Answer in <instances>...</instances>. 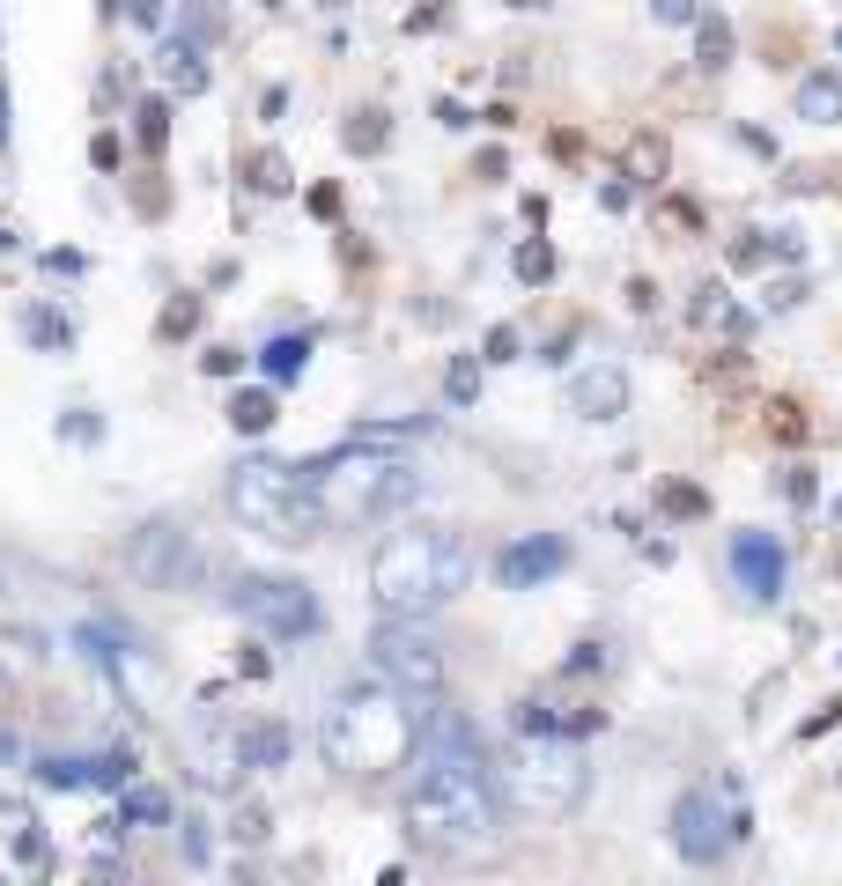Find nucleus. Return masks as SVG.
Here are the masks:
<instances>
[{"instance_id": "obj_14", "label": "nucleus", "mask_w": 842, "mask_h": 886, "mask_svg": "<svg viewBox=\"0 0 842 886\" xmlns=\"http://www.w3.org/2000/svg\"><path fill=\"white\" fill-rule=\"evenodd\" d=\"M732 569H740L746 598H762V606L784 591V547L762 540V532H740V540H732Z\"/></svg>"}, {"instance_id": "obj_23", "label": "nucleus", "mask_w": 842, "mask_h": 886, "mask_svg": "<svg viewBox=\"0 0 842 886\" xmlns=\"http://www.w3.org/2000/svg\"><path fill=\"white\" fill-rule=\"evenodd\" d=\"M193 325H199V303L185 295V303H171V311H163V341H177V333H193Z\"/></svg>"}, {"instance_id": "obj_31", "label": "nucleus", "mask_w": 842, "mask_h": 886, "mask_svg": "<svg viewBox=\"0 0 842 886\" xmlns=\"http://www.w3.org/2000/svg\"><path fill=\"white\" fill-rule=\"evenodd\" d=\"M141 141L163 148V104H141Z\"/></svg>"}, {"instance_id": "obj_32", "label": "nucleus", "mask_w": 842, "mask_h": 886, "mask_svg": "<svg viewBox=\"0 0 842 886\" xmlns=\"http://www.w3.org/2000/svg\"><path fill=\"white\" fill-rule=\"evenodd\" d=\"M658 8V23H694V0H650Z\"/></svg>"}, {"instance_id": "obj_10", "label": "nucleus", "mask_w": 842, "mask_h": 886, "mask_svg": "<svg viewBox=\"0 0 842 886\" xmlns=\"http://www.w3.org/2000/svg\"><path fill=\"white\" fill-rule=\"evenodd\" d=\"M740 835H746V820L740 812H717V790H688L672 806V850L688 864H717Z\"/></svg>"}, {"instance_id": "obj_9", "label": "nucleus", "mask_w": 842, "mask_h": 886, "mask_svg": "<svg viewBox=\"0 0 842 886\" xmlns=\"http://www.w3.org/2000/svg\"><path fill=\"white\" fill-rule=\"evenodd\" d=\"M126 569L155 591H193L199 576H207V547H199L193 532H177V525H149V532H133V547H126Z\"/></svg>"}, {"instance_id": "obj_4", "label": "nucleus", "mask_w": 842, "mask_h": 886, "mask_svg": "<svg viewBox=\"0 0 842 886\" xmlns=\"http://www.w3.org/2000/svg\"><path fill=\"white\" fill-rule=\"evenodd\" d=\"M311 480V503H319L325 532H341V525H363V517H385L399 503H414L421 473L399 458V451H370V443H341V451H325L319 466H303Z\"/></svg>"}, {"instance_id": "obj_33", "label": "nucleus", "mask_w": 842, "mask_h": 886, "mask_svg": "<svg viewBox=\"0 0 842 886\" xmlns=\"http://www.w3.org/2000/svg\"><path fill=\"white\" fill-rule=\"evenodd\" d=\"M835 510H842V503H835Z\"/></svg>"}, {"instance_id": "obj_15", "label": "nucleus", "mask_w": 842, "mask_h": 886, "mask_svg": "<svg viewBox=\"0 0 842 886\" xmlns=\"http://www.w3.org/2000/svg\"><path fill=\"white\" fill-rule=\"evenodd\" d=\"M281 754H289V732H281V724L237 732V768H281Z\"/></svg>"}, {"instance_id": "obj_16", "label": "nucleus", "mask_w": 842, "mask_h": 886, "mask_svg": "<svg viewBox=\"0 0 842 886\" xmlns=\"http://www.w3.org/2000/svg\"><path fill=\"white\" fill-rule=\"evenodd\" d=\"M798 119H813V126L842 119V82H835V74H813V82L798 89Z\"/></svg>"}, {"instance_id": "obj_2", "label": "nucleus", "mask_w": 842, "mask_h": 886, "mask_svg": "<svg viewBox=\"0 0 842 886\" xmlns=\"http://www.w3.org/2000/svg\"><path fill=\"white\" fill-rule=\"evenodd\" d=\"M414 746H421L414 694H399L385 672L341 688L319 716V754L341 768V776H363V784H385L392 768H407Z\"/></svg>"}, {"instance_id": "obj_29", "label": "nucleus", "mask_w": 842, "mask_h": 886, "mask_svg": "<svg viewBox=\"0 0 842 886\" xmlns=\"http://www.w3.org/2000/svg\"><path fill=\"white\" fill-rule=\"evenodd\" d=\"M444 385H451V399H473V385H481V369H473V363H451V377H444Z\"/></svg>"}, {"instance_id": "obj_13", "label": "nucleus", "mask_w": 842, "mask_h": 886, "mask_svg": "<svg viewBox=\"0 0 842 886\" xmlns=\"http://www.w3.org/2000/svg\"><path fill=\"white\" fill-rule=\"evenodd\" d=\"M518 724H525V732H562V738H584V732H598V724H606V710H598V702H584V694H532Z\"/></svg>"}, {"instance_id": "obj_11", "label": "nucleus", "mask_w": 842, "mask_h": 886, "mask_svg": "<svg viewBox=\"0 0 842 886\" xmlns=\"http://www.w3.org/2000/svg\"><path fill=\"white\" fill-rule=\"evenodd\" d=\"M570 569V540L562 532H532V540H510L496 554V576L510 591H532V584H547V576H562Z\"/></svg>"}, {"instance_id": "obj_5", "label": "nucleus", "mask_w": 842, "mask_h": 886, "mask_svg": "<svg viewBox=\"0 0 842 886\" xmlns=\"http://www.w3.org/2000/svg\"><path fill=\"white\" fill-rule=\"evenodd\" d=\"M503 806L518 820H570L592 790V768H584V746L562 732H525V746L496 768Z\"/></svg>"}, {"instance_id": "obj_8", "label": "nucleus", "mask_w": 842, "mask_h": 886, "mask_svg": "<svg viewBox=\"0 0 842 886\" xmlns=\"http://www.w3.org/2000/svg\"><path fill=\"white\" fill-rule=\"evenodd\" d=\"M370 658H377V672H385L399 694H414V702L436 710V694H444V650L421 636V628H407V620L385 614V628H377V642H370Z\"/></svg>"}, {"instance_id": "obj_26", "label": "nucleus", "mask_w": 842, "mask_h": 886, "mask_svg": "<svg viewBox=\"0 0 842 886\" xmlns=\"http://www.w3.org/2000/svg\"><path fill=\"white\" fill-rule=\"evenodd\" d=\"M229 835H237V842H259V835H267V812H259V806H237V828H229Z\"/></svg>"}, {"instance_id": "obj_17", "label": "nucleus", "mask_w": 842, "mask_h": 886, "mask_svg": "<svg viewBox=\"0 0 842 886\" xmlns=\"http://www.w3.org/2000/svg\"><path fill=\"white\" fill-rule=\"evenodd\" d=\"M37 784H52V790H82V784H97V761H67V754H45V761H37Z\"/></svg>"}, {"instance_id": "obj_6", "label": "nucleus", "mask_w": 842, "mask_h": 886, "mask_svg": "<svg viewBox=\"0 0 842 886\" xmlns=\"http://www.w3.org/2000/svg\"><path fill=\"white\" fill-rule=\"evenodd\" d=\"M229 510L245 517L251 532L281 540V547H303V540H319V532H325L303 466H281V458H245L237 480H229Z\"/></svg>"}, {"instance_id": "obj_12", "label": "nucleus", "mask_w": 842, "mask_h": 886, "mask_svg": "<svg viewBox=\"0 0 842 886\" xmlns=\"http://www.w3.org/2000/svg\"><path fill=\"white\" fill-rule=\"evenodd\" d=\"M570 414L576 421H620L628 414V369L620 363H592L570 377Z\"/></svg>"}, {"instance_id": "obj_30", "label": "nucleus", "mask_w": 842, "mask_h": 886, "mask_svg": "<svg viewBox=\"0 0 842 886\" xmlns=\"http://www.w3.org/2000/svg\"><path fill=\"white\" fill-rule=\"evenodd\" d=\"M666 510L672 517H702V495H694V488H666Z\"/></svg>"}, {"instance_id": "obj_24", "label": "nucleus", "mask_w": 842, "mask_h": 886, "mask_svg": "<svg viewBox=\"0 0 842 886\" xmlns=\"http://www.w3.org/2000/svg\"><path fill=\"white\" fill-rule=\"evenodd\" d=\"M518 273H525V281H547V273H554V251H547V245H525L518 251Z\"/></svg>"}, {"instance_id": "obj_21", "label": "nucleus", "mask_w": 842, "mask_h": 886, "mask_svg": "<svg viewBox=\"0 0 842 886\" xmlns=\"http://www.w3.org/2000/svg\"><path fill=\"white\" fill-rule=\"evenodd\" d=\"M251 185H259V193H281V185H289V163H281L273 148H259V155H251Z\"/></svg>"}, {"instance_id": "obj_20", "label": "nucleus", "mask_w": 842, "mask_h": 886, "mask_svg": "<svg viewBox=\"0 0 842 886\" xmlns=\"http://www.w3.org/2000/svg\"><path fill=\"white\" fill-rule=\"evenodd\" d=\"M126 820H149V828H155V820H171V798H163V790H149V784L126 790Z\"/></svg>"}, {"instance_id": "obj_7", "label": "nucleus", "mask_w": 842, "mask_h": 886, "mask_svg": "<svg viewBox=\"0 0 842 886\" xmlns=\"http://www.w3.org/2000/svg\"><path fill=\"white\" fill-rule=\"evenodd\" d=\"M229 606L251 620V628H267V636H311L319 628V598L296 584V576H273V569H245V576H229Z\"/></svg>"}, {"instance_id": "obj_28", "label": "nucleus", "mask_w": 842, "mask_h": 886, "mask_svg": "<svg viewBox=\"0 0 842 886\" xmlns=\"http://www.w3.org/2000/svg\"><path fill=\"white\" fill-rule=\"evenodd\" d=\"M628 163H636V171H666V141H636V155H628Z\"/></svg>"}, {"instance_id": "obj_19", "label": "nucleus", "mask_w": 842, "mask_h": 886, "mask_svg": "<svg viewBox=\"0 0 842 886\" xmlns=\"http://www.w3.org/2000/svg\"><path fill=\"white\" fill-rule=\"evenodd\" d=\"M229 421H237L245 436H259V429L273 421V399H267V392H237V407H229Z\"/></svg>"}, {"instance_id": "obj_25", "label": "nucleus", "mask_w": 842, "mask_h": 886, "mask_svg": "<svg viewBox=\"0 0 842 886\" xmlns=\"http://www.w3.org/2000/svg\"><path fill=\"white\" fill-rule=\"evenodd\" d=\"M347 148H385V126H377V111H363V119L347 126Z\"/></svg>"}, {"instance_id": "obj_22", "label": "nucleus", "mask_w": 842, "mask_h": 886, "mask_svg": "<svg viewBox=\"0 0 842 886\" xmlns=\"http://www.w3.org/2000/svg\"><path fill=\"white\" fill-rule=\"evenodd\" d=\"M724 60H732V30L702 23V67H724Z\"/></svg>"}, {"instance_id": "obj_27", "label": "nucleus", "mask_w": 842, "mask_h": 886, "mask_svg": "<svg viewBox=\"0 0 842 886\" xmlns=\"http://www.w3.org/2000/svg\"><path fill=\"white\" fill-rule=\"evenodd\" d=\"M488 363H518V333H510V325L488 333Z\"/></svg>"}, {"instance_id": "obj_1", "label": "nucleus", "mask_w": 842, "mask_h": 886, "mask_svg": "<svg viewBox=\"0 0 842 886\" xmlns=\"http://www.w3.org/2000/svg\"><path fill=\"white\" fill-rule=\"evenodd\" d=\"M503 784L481 768L466 738H436V754L421 768V784L407 790V835L436 857H481L503 835Z\"/></svg>"}, {"instance_id": "obj_18", "label": "nucleus", "mask_w": 842, "mask_h": 886, "mask_svg": "<svg viewBox=\"0 0 842 886\" xmlns=\"http://www.w3.org/2000/svg\"><path fill=\"white\" fill-rule=\"evenodd\" d=\"M259 363H267V377H296V369L311 363V341H296V333H289V341H273Z\"/></svg>"}, {"instance_id": "obj_3", "label": "nucleus", "mask_w": 842, "mask_h": 886, "mask_svg": "<svg viewBox=\"0 0 842 886\" xmlns=\"http://www.w3.org/2000/svg\"><path fill=\"white\" fill-rule=\"evenodd\" d=\"M466 584H473V547L451 525H407L370 562V598H377V614H392V620L436 614Z\"/></svg>"}]
</instances>
